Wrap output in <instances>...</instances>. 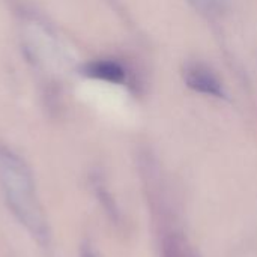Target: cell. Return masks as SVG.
Wrapping results in <instances>:
<instances>
[{
	"label": "cell",
	"instance_id": "277c9868",
	"mask_svg": "<svg viewBox=\"0 0 257 257\" xmlns=\"http://www.w3.org/2000/svg\"><path fill=\"white\" fill-rule=\"evenodd\" d=\"M90 187L93 190V194L96 196V200L99 203V206L102 208L105 217L108 218V221L116 226L117 229H120L123 226V215L120 208L117 206L116 199L113 197V194L110 193L105 179L101 173L95 172L90 175Z\"/></svg>",
	"mask_w": 257,
	"mask_h": 257
},
{
	"label": "cell",
	"instance_id": "ba28073f",
	"mask_svg": "<svg viewBox=\"0 0 257 257\" xmlns=\"http://www.w3.org/2000/svg\"><path fill=\"white\" fill-rule=\"evenodd\" d=\"M80 257H98L96 256V253H95V250L92 248V245H90V242H83L81 244V247H80Z\"/></svg>",
	"mask_w": 257,
	"mask_h": 257
},
{
	"label": "cell",
	"instance_id": "6da1fadb",
	"mask_svg": "<svg viewBox=\"0 0 257 257\" xmlns=\"http://www.w3.org/2000/svg\"><path fill=\"white\" fill-rule=\"evenodd\" d=\"M0 190L11 214L42 247L50 245V227L35 193L32 170L12 149L0 145Z\"/></svg>",
	"mask_w": 257,
	"mask_h": 257
},
{
	"label": "cell",
	"instance_id": "5b68a950",
	"mask_svg": "<svg viewBox=\"0 0 257 257\" xmlns=\"http://www.w3.org/2000/svg\"><path fill=\"white\" fill-rule=\"evenodd\" d=\"M161 257H200L179 227H172L158 235Z\"/></svg>",
	"mask_w": 257,
	"mask_h": 257
},
{
	"label": "cell",
	"instance_id": "3957f363",
	"mask_svg": "<svg viewBox=\"0 0 257 257\" xmlns=\"http://www.w3.org/2000/svg\"><path fill=\"white\" fill-rule=\"evenodd\" d=\"M182 78L187 87L197 93L212 98L226 96L223 81L208 65L202 62H187L182 68Z\"/></svg>",
	"mask_w": 257,
	"mask_h": 257
},
{
	"label": "cell",
	"instance_id": "8992f818",
	"mask_svg": "<svg viewBox=\"0 0 257 257\" xmlns=\"http://www.w3.org/2000/svg\"><path fill=\"white\" fill-rule=\"evenodd\" d=\"M83 72L87 77L120 84L123 81H128V69L117 60L114 59H98L89 62Z\"/></svg>",
	"mask_w": 257,
	"mask_h": 257
},
{
	"label": "cell",
	"instance_id": "52a82bcc",
	"mask_svg": "<svg viewBox=\"0 0 257 257\" xmlns=\"http://www.w3.org/2000/svg\"><path fill=\"white\" fill-rule=\"evenodd\" d=\"M199 11L208 15H218L221 12V3L218 0H191Z\"/></svg>",
	"mask_w": 257,
	"mask_h": 257
},
{
	"label": "cell",
	"instance_id": "7a4b0ae2",
	"mask_svg": "<svg viewBox=\"0 0 257 257\" xmlns=\"http://www.w3.org/2000/svg\"><path fill=\"white\" fill-rule=\"evenodd\" d=\"M137 167L157 233L160 235L172 227H176L172 196L169 193L167 182L163 176L158 160L151 151L142 149L137 155Z\"/></svg>",
	"mask_w": 257,
	"mask_h": 257
}]
</instances>
